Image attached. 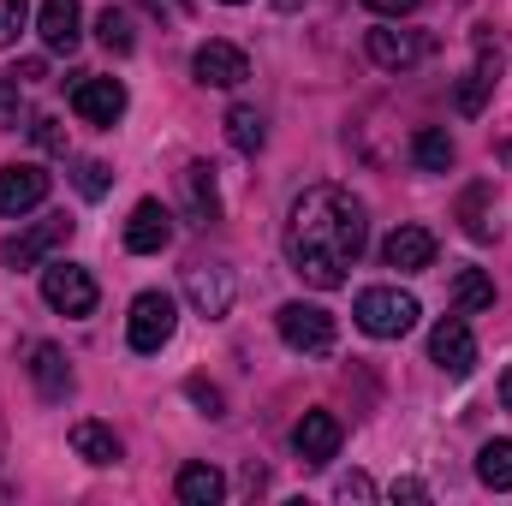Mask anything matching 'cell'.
<instances>
[{"label": "cell", "instance_id": "obj_34", "mask_svg": "<svg viewBox=\"0 0 512 506\" xmlns=\"http://www.w3.org/2000/svg\"><path fill=\"white\" fill-rule=\"evenodd\" d=\"M364 6H370V12H382V18H405L417 0H364Z\"/></svg>", "mask_w": 512, "mask_h": 506}, {"label": "cell", "instance_id": "obj_21", "mask_svg": "<svg viewBox=\"0 0 512 506\" xmlns=\"http://www.w3.org/2000/svg\"><path fill=\"white\" fill-rule=\"evenodd\" d=\"M173 489H179V501L185 506H215L221 495H227V477H221L215 465H185Z\"/></svg>", "mask_w": 512, "mask_h": 506}, {"label": "cell", "instance_id": "obj_10", "mask_svg": "<svg viewBox=\"0 0 512 506\" xmlns=\"http://www.w3.org/2000/svg\"><path fill=\"white\" fill-rule=\"evenodd\" d=\"M72 114H78L84 126H120V114H126V84H120V78H84V84H72Z\"/></svg>", "mask_w": 512, "mask_h": 506}, {"label": "cell", "instance_id": "obj_20", "mask_svg": "<svg viewBox=\"0 0 512 506\" xmlns=\"http://www.w3.org/2000/svg\"><path fill=\"white\" fill-rule=\"evenodd\" d=\"M72 453H78L84 465H114V459H120V435H114L108 423L84 417V423H72Z\"/></svg>", "mask_w": 512, "mask_h": 506}, {"label": "cell", "instance_id": "obj_1", "mask_svg": "<svg viewBox=\"0 0 512 506\" xmlns=\"http://www.w3.org/2000/svg\"><path fill=\"white\" fill-rule=\"evenodd\" d=\"M364 245H370V221H364V203L346 185H310L286 215L292 274L310 280L316 292L346 286V268L364 256Z\"/></svg>", "mask_w": 512, "mask_h": 506}, {"label": "cell", "instance_id": "obj_36", "mask_svg": "<svg viewBox=\"0 0 512 506\" xmlns=\"http://www.w3.org/2000/svg\"><path fill=\"white\" fill-rule=\"evenodd\" d=\"M393 501H429V489L417 477H405V483H393Z\"/></svg>", "mask_w": 512, "mask_h": 506}, {"label": "cell", "instance_id": "obj_22", "mask_svg": "<svg viewBox=\"0 0 512 506\" xmlns=\"http://www.w3.org/2000/svg\"><path fill=\"white\" fill-rule=\"evenodd\" d=\"M453 304H459V316L495 310V280H489L483 268H459V280H453Z\"/></svg>", "mask_w": 512, "mask_h": 506}, {"label": "cell", "instance_id": "obj_16", "mask_svg": "<svg viewBox=\"0 0 512 506\" xmlns=\"http://www.w3.org/2000/svg\"><path fill=\"white\" fill-rule=\"evenodd\" d=\"M30 381H36V393L48 399V405H60V399H72V364H66V352L54 346V340H42V346H30Z\"/></svg>", "mask_w": 512, "mask_h": 506}, {"label": "cell", "instance_id": "obj_15", "mask_svg": "<svg viewBox=\"0 0 512 506\" xmlns=\"http://www.w3.org/2000/svg\"><path fill=\"white\" fill-rule=\"evenodd\" d=\"M36 30H42L48 54H72V48L84 42V6H78V0H42Z\"/></svg>", "mask_w": 512, "mask_h": 506}, {"label": "cell", "instance_id": "obj_6", "mask_svg": "<svg viewBox=\"0 0 512 506\" xmlns=\"http://www.w3.org/2000/svg\"><path fill=\"white\" fill-rule=\"evenodd\" d=\"M233 292H239V280H233L227 262H191V268H185V298H191L197 316L221 322V316L233 310Z\"/></svg>", "mask_w": 512, "mask_h": 506}, {"label": "cell", "instance_id": "obj_13", "mask_svg": "<svg viewBox=\"0 0 512 506\" xmlns=\"http://www.w3.org/2000/svg\"><path fill=\"white\" fill-rule=\"evenodd\" d=\"M167 245H173V209L155 203V197H143L126 221V251L155 256V251H167Z\"/></svg>", "mask_w": 512, "mask_h": 506}, {"label": "cell", "instance_id": "obj_37", "mask_svg": "<svg viewBox=\"0 0 512 506\" xmlns=\"http://www.w3.org/2000/svg\"><path fill=\"white\" fill-rule=\"evenodd\" d=\"M501 411H512V370L501 376Z\"/></svg>", "mask_w": 512, "mask_h": 506}, {"label": "cell", "instance_id": "obj_12", "mask_svg": "<svg viewBox=\"0 0 512 506\" xmlns=\"http://www.w3.org/2000/svg\"><path fill=\"white\" fill-rule=\"evenodd\" d=\"M340 417L334 411H304L298 417V429H292V453L304 459V465H328L334 453H340Z\"/></svg>", "mask_w": 512, "mask_h": 506}, {"label": "cell", "instance_id": "obj_35", "mask_svg": "<svg viewBox=\"0 0 512 506\" xmlns=\"http://www.w3.org/2000/svg\"><path fill=\"white\" fill-rule=\"evenodd\" d=\"M12 78H24V84H42L48 78V60H18V72Z\"/></svg>", "mask_w": 512, "mask_h": 506}, {"label": "cell", "instance_id": "obj_25", "mask_svg": "<svg viewBox=\"0 0 512 506\" xmlns=\"http://www.w3.org/2000/svg\"><path fill=\"white\" fill-rule=\"evenodd\" d=\"M477 477L489 489H512V441H483L477 453Z\"/></svg>", "mask_w": 512, "mask_h": 506}, {"label": "cell", "instance_id": "obj_24", "mask_svg": "<svg viewBox=\"0 0 512 506\" xmlns=\"http://www.w3.org/2000/svg\"><path fill=\"white\" fill-rule=\"evenodd\" d=\"M459 215H465V233H471L477 245H489V239L501 233V221L489 215V185H471V191H465V203H459Z\"/></svg>", "mask_w": 512, "mask_h": 506}, {"label": "cell", "instance_id": "obj_40", "mask_svg": "<svg viewBox=\"0 0 512 506\" xmlns=\"http://www.w3.org/2000/svg\"><path fill=\"white\" fill-rule=\"evenodd\" d=\"M221 6H245V0H221Z\"/></svg>", "mask_w": 512, "mask_h": 506}, {"label": "cell", "instance_id": "obj_29", "mask_svg": "<svg viewBox=\"0 0 512 506\" xmlns=\"http://www.w3.org/2000/svg\"><path fill=\"white\" fill-rule=\"evenodd\" d=\"M18 120H24V108H18V78H12V72H0V126L18 131Z\"/></svg>", "mask_w": 512, "mask_h": 506}, {"label": "cell", "instance_id": "obj_14", "mask_svg": "<svg viewBox=\"0 0 512 506\" xmlns=\"http://www.w3.org/2000/svg\"><path fill=\"white\" fill-rule=\"evenodd\" d=\"M495 78H501V48H495V36H489V30H477V66H471V72H465V84H459V114H483V102H489Z\"/></svg>", "mask_w": 512, "mask_h": 506}, {"label": "cell", "instance_id": "obj_38", "mask_svg": "<svg viewBox=\"0 0 512 506\" xmlns=\"http://www.w3.org/2000/svg\"><path fill=\"white\" fill-rule=\"evenodd\" d=\"M501 161H507V167H512V143H501Z\"/></svg>", "mask_w": 512, "mask_h": 506}, {"label": "cell", "instance_id": "obj_7", "mask_svg": "<svg viewBox=\"0 0 512 506\" xmlns=\"http://www.w3.org/2000/svg\"><path fill=\"white\" fill-rule=\"evenodd\" d=\"M72 215H48V221H36V227H24V233H12L6 239V268H36V262H48V256L60 251L66 239H72Z\"/></svg>", "mask_w": 512, "mask_h": 506}, {"label": "cell", "instance_id": "obj_31", "mask_svg": "<svg viewBox=\"0 0 512 506\" xmlns=\"http://www.w3.org/2000/svg\"><path fill=\"white\" fill-rule=\"evenodd\" d=\"M78 191L84 197H102L108 191V167L102 161H78Z\"/></svg>", "mask_w": 512, "mask_h": 506}, {"label": "cell", "instance_id": "obj_41", "mask_svg": "<svg viewBox=\"0 0 512 506\" xmlns=\"http://www.w3.org/2000/svg\"><path fill=\"white\" fill-rule=\"evenodd\" d=\"M0 441H6V423H0Z\"/></svg>", "mask_w": 512, "mask_h": 506}, {"label": "cell", "instance_id": "obj_18", "mask_svg": "<svg viewBox=\"0 0 512 506\" xmlns=\"http://www.w3.org/2000/svg\"><path fill=\"white\" fill-rule=\"evenodd\" d=\"M382 262L399 268V274H423L435 262V233L429 227H393L387 245H382Z\"/></svg>", "mask_w": 512, "mask_h": 506}, {"label": "cell", "instance_id": "obj_23", "mask_svg": "<svg viewBox=\"0 0 512 506\" xmlns=\"http://www.w3.org/2000/svg\"><path fill=\"white\" fill-rule=\"evenodd\" d=\"M453 155H459V149H453V137H447V131H417V137H411V161H417V167H423V173H447V167H453Z\"/></svg>", "mask_w": 512, "mask_h": 506}, {"label": "cell", "instance_id": "obj_17", "mask_svg": "<svg viewBox=\"0 0 512 506\" xmlns=\"http://www.w3.org/2000/svg\"><path fill=\"white\" fill-rule=\"evenodd\" d=\"M179 191H185L191 227H215V221H221V191H215V167H209V161H191V167L179 173Z\"/></svg>", "mask_w": 512, "mask_h": 506}, {"label": "cell", "instance_id": "obj_32", "mask_svg": "<svg viewBox=\"0 0 512 506\" xmlns=\"http://www.w3.org/2000/svg\"><path fill=\"white\" fill-rule=\"evenodd\" d=\"M334 495H340V501H376V483H370L364 471H352V477L334 483Z\"/></svg>", "mask_w": 512, "mask_h": 506}, {"label": "cell", "instance_id": "obj_2", "mask_svg": "<svg viewBox=\"0 0 512 506\" xmlns=\"http://www.w3.org/2000/svg\"><path fill=\"white\" fill-rule=\"evenodd\" d=\"M352 316H358V328H364L370 340H399V334L417 328L423 310H417V298L399 292V286H364L358 304H352Z\"/></svg>", "mask_w": 512, "mask_h": 506}, {"label": "cell", "instance_id": "obj_19", "mask_svg": "<svg viewBox=\"0 0 512 506\" xmlns=\"http://www.w3.org/2000/svg\"><path fill=\"white\" fill-rule=\"evenodd\" d=\"M370 60L382 72H411L423 60V36L417 30H393V24H376L370 30Z\"/></svg>", "mask_w": 512, "mask_h": 506}, {"label": "cell", "instance_id": "obj_4", "mask_svg": "<svg viewBox=\"0 0 512 506\" xmlns=\"http://www.w3.org/2000/svg\"><path fill=\"white\" fill-rule=\"evenodd\" d=\"M274 328H280V340H286L292 352H304V358H328V352H334V316H328L322 304L292 298V304L274 310Z\"/></svg>", "mask_w": 512, "mask_h": 506}, {"label": "cell", "instance_id": "obj_28", "mask_svg": "<svg viewBox=\"0 0 512 506\" xmlns=\"http://www.w3.org/2000/svg\"><path fill=\"white\" fill-rule=\"evenodd\" d=\"M30 24V0H0V48H12Z\"/></svg>", "mask_w": 512, "mask_h": 506}, {"label": "cell", "instance_id": "obj_11", "mask_svg": "<svg viewBox=\"0 0 512 506\" xmlns=\"http://www.w3.org/2000/svg\"><path fill=\"white\" fill-rule=\"evenodd\" d=\"M42 197H48V173H42L36 161H12V167H0V215H6V221L42 209Z\"/></svg>", "mask_w": 512, "mask_h": 506}, {"label": "cell", "instance_id": "obj_26", "mask_svg": "<svg viewBox=\"0 0 512 506\" xmlns=\"http://www.w3.org/2000/svg\"><path fill=\"white\" fill-rule=\"evenodd\" d=\"M96 36H102V48H108V54H131V48H137L131 12H120V6H108V12L96 18Z\"/></svg>", "mask_w": 512, "mask_h": 506}, {"label": "cell", "instance_id": "obj_8", "mask_svg": "<svg viewBox=\"0 0 512 506\" xmlns=\"http://www.w3.org/2000/svg\"><path fill=\"white\" fill-rule=\"evenodd\" d=\"M191 78H197L203 90H239V84L251 78V60H245V48H233V42H203V48L191 54Z\"/></svg>", "mask_w": 512, "mask_h": 506}, {"label": "cell", "instance_id": "obj_39", "mask_svg": "<svg viewBox=\"0 0 512 506\" xmlns=\"http://www.w3.org/2000/svg\"><path fill=\"white\" fill-rule=\"evenodd\" d=\"M274 6H286V12H292V6H298V0H274Z\"/></svg>", "mask_w": 512, "mask_h": 506}, {"label": "cell", "instance_id": "obj_27", "mask_svg": "<svg viewBox=\"0 0 512 506\" xmlns=\"http://www.w3.org/2000/svg\"><path fill=\"white\" fill-rule=\"evenodd\" d=\"M227 137H233V149H239V155H256V149L268 143L262 114H256V108H233V114H227Z\"/></svg>", "mask_w": 512, "mask_h": 506}, {"label": "cell", "instance_id": "obj_33", "mask_svg": "<svg viewBox=\"0 0 512 506\" xmlns=\"http://www.w3.org/2000/svg\"><path fill=\"white\" fill-rule=\"evenodd\" d=\"M30 137H36L42 149H54V155H66V131L54 126V120H36V126H30Z\"/></svg>", "mask_w": 512, "mask_h": 506}, {"label": "cell", "instance_id": "obj_30", "mask_svg": "<svg viewBox=\"0 0 512 506\" xmlns=\"http://www.w3.org/2000/svg\"><path fill=\"white\" fill-rule=\"evenodd\" d=\"M185 393H191V405H203V417H221V387H215V381L191 376L185 381Z\"/></svg>", "mask_w": 512, "mask_h": 506}, {"label": "cell", "instance_id": "obj_9", "mask_svg": "<svg viewBox=\"0 0 512 506\" xmlns=\"http://www.w3.org/2000/svg\"><path fill=\"white\" fill-rule=\"evenodd\" d=\"M429 364L447 370L453 381H465L471 370H477V340H471V328H465L459 316L435 322V334H429Z\"/></svg>", "mask_w": 512, "mask_h": 506}, {"label": "cell", "instance_id": "obj_3", "mask_svg": "<svg viewBox=\"0 0 512 506\" xmlns=\"http://www.w3.org/2000/svg\"><path fill=\"white\" fill-rule=\"evenodd\" d=\"M173 328H179V304H173V292H137V298H131V316H126L131 352L155 358V352L173 340Z\"/></svg>", "mask_w": 512, "mask_h": 506}, {"label": "cell", "instance_id": "obj_5", "mask_svg": "<svg viewBox=\"0 0 512 506\" xmlns=\"http://www.w3.org/2000/svg\"><path fill=\"white\" fill-rule=\"evenodd\" d=\"M42 298H48V310H60V316H90V310H96V280H90V268H78V262H48V268H42Z\"/></svg>", "mask_w": 512, "mask_h": 506}]
</instances>
